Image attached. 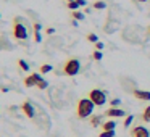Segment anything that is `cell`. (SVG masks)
Returning a JSON list of instances; mask_svg holds the SVG:
<instances>
[{
  "label": "cell",
  "mask_w": 150,
  "mask_h": 137,
  "mask_svg": "<svg viewBox=\"0 0 150 137\" xmlns=\"http://www.w3.org/2000/svg\"><path fill=\"white\" fill-rule=\"evenodd\" d=\"M123 37L124 40L132 44H142L144 39H145V31L139 26H127L126 29L123 31Z\"/></svg>",
  "instance_id": "cell-1"
},
{
  "label": "cell",
  "mask_w": 150,
  "mask_h": 137,
  "mask_svg": "<svg viewBox=\"0 0 150 137\" xmlns=\"http://www.w3.org/2000/svg\"><path fill=\"white\" fill-rule=\"evenodd\" d=\"M94 102L91 100V98H82V100H79L78 103V118H81V119H84V118L91 116L92 111H94Z\"/></svg>",
  "instance_id": "cell-2"
},
{
  "label": "cell",
  "mask_w": 150,
  "mask_h": 137,
  "mask_svg": "<svg viewBox=\"0 0 150 137\" xmlns=\"http://www.w3.org/2000/svg\"><path fill=\"white\" fill-rule=\"evenodd\" d=\"M13 36L18 40H26L29 36L28 28L23 24V18H15V26H13Z\"/></svg>",
  "instance_id": "cell-3"
},
{
  "label": "cell",
  "mask_w": 150,
  "mask_h": 137,
  "mask_svg": "<svg viewBox=\"0 0 150 137\" xmlns=\"http://www.w3.org/2000/svg\"><path fill=\"white\" fill-rule=\"evenodd\" d=\"M79 71H81V63L78 58H69L63 66V73L66 76H76Z\"/></svg>",
  "instance_id": "cell-4"
},
{
  "label": "cell",
  "mask_w": 150,
  "mask_h": 137,
  "mask_svg": "<svg viewBox=\"0 0 150 137\" xmlns=\"http://www.w3.org/2000/svg\"><path fill=\"white\" fill-rule=\"evenodd\" d=\"M89 98L94 102L95 107H102V105H105V102H107V94H105L103 90H100V89H94V90H91V94H89Z\"/></svg>",
  "instance_id": "cell-5"
},
{
  "label": "cell",
  "mask_w": 150,
  "mask_h": 137,
  "mask_svg": "<svg viewBox=\"0 0 150 137\" xmlns=\"http://www.w3.org/2000/svg\"><path fill=\"white\" fill-rule=\"evenodd\" d=\"M21 108H23L24 114H26L28 118H31V119H34V118H36V114H37V113H36V108H34V105L31 103L29 100H28V102H24V103H23V107H21Z\"/></svg>",
  "instance_id": "cell-6"
},
{
  "label": "cell",
  "mask_w": 150,
  "mask_h": 137,
  "mask_svg": "<svg viewBox=\"0 0 150 137\" xmlns=\"http://www.w3.org/2000/svg\"><path fill=\"white\" fill-rule=\"evenodd\" d=\"M131 137H150V132L144 126H136L131 131Z\"/></svg>",
  "instance_id": "cell-7"
},
{
  "label": "cell",
  "mask_w": 150,
  "mask_h": 137,
  "mask_svg": "<svg viewBox=\"0 0 150 137\" xmlns=\"http://www.w3.org/2000/svg\"><path fill=\"white\" fill-rule=\"evenodd\" d=\"M40 74L39 73H33V74L31 76H28L26 79H24V85H26V87H34V85H37V82L40 81Z\"/></svg>",
  "instance_id": "cell-8"
},
{
  "label": "cell",
  "mask_w": 150,
  "mask_h": 137,
  "mask_svg": "<svg viewBox=\"0 0 150 137\" xmlns=\"http://www.w3.org/2000/svg\"><path fill=\"white\" fill-rule=\"evenodd\" d=\"M132 94H134V97L139 98V100H150V92L149 90H139V89H134Z\"/></svg>",
  "instance_id": "cell-9"
},
{
  "label": "cell",
  "mask_w": 150,
  "mask_h": 137,
  "mask_svg": "<svg viewBox=\"0 0 150 137\" xmlns=\"http://www.w3.org/2000/svg\"><path fill=\"white\" fill-rule=\"evenodd\" d=\"M105 114L107 116H111V118H121V116H124V111L121 110V108H110V110H107L105 111Z\"/></svg>",
  "instance_id": "cell-10"
},
{
  "label": "cell",
  "mask_w": 150,
  "mask_h": 137,
  "mask_svg": "<svg viewBox=\"0 0 150 137\" xmlns=\"http://www.w3.org/2000/svg\"><path fill=\"white\" fill-rule=\"evenodd\" d=\"M118 28H120V23H118V21H113V20H110V21L107 23V26L103 28V29H105V32L111 34L113 31H116Z\"/></svg>",
  "instance_id": "cell-11"
},
{
  "label": "cell",
  "mask_w": 150,
  "mask_h": 137,
  "mask_svg": "<svg viewBox=\"0 0 150 137\" xmlns=\"http://www.w3.org/2000/svg\"><path fill=\"white\" fill-rule=\"evenodd\" d=\"M13 45L8 42V39L5 36H0V50H11Z\"/></svg>",
  "instance_id": "cell-12"
},
{
  "label": "cell",
  "mask_w": 150,
  "mask_h": 137,
  "mask_svg": "<svg viewBox=\"0 0 150 137\" xmlns=\"http://www.w3.org/2000/svg\"><path fill=\"white\" fill-rule=\"evenodd\" d=\"M102 127H103V131H115L116 123H115V121H107V123L102 124Z\"/></svg>",
  "instance_id": "cell-13"
},
{
  "label": "cell",
  "mask_w": 150,
  "mask_h": 137,
  "mask_svg": "<svg viewBox=\"0 0 150 137\" xmlns=\"http://www.w3.org/2000/svg\"><path fill=\"white\" fill-rule=\"evenodd\" d=\"M142 121L150 123V107H147L145 110H144V113H142Z\"/></svg>",
  "instance_id": "cell-14"
},
{
  "label": "cell",
  "mask_w": 150,
  "mask_h": 137,
  "mask_svg": "<svg viewBox=\"0 0 150 137\" xmlns=\"http://www.w3.org/2000/svg\"><path fill=\"white\" fill-rule=\"evenodd\" d=\"M100 121H102V118H100V116H92V118H91V126H94V127L102 126Z\"/></svg>",
  "instance_id": "cell-15"
},
{
  "label": "cell",
  "mask_w": 150,
  "mask_h": 137,
  "mask_svg": "<svg viewBox=\"0 0 150 137\" xmlns=\"http://www.w3.org/2000/svg\"><path fill=\"white\" fill-rule=\"evenodd\" d=\"M18 65H20V68L23 69V71H29V65H28L24 60H18Z\"/></svg>",
  "instance_id": "cell-16"
},
{
  "label": "cell",
  "mask_w": 150,
  "mask_h": 137,
  "mask_svg": "<svg viewBox=\"0 0 150 137\" xmlns=\"http://www.w3.org/2000/svg\"><path fill=\"white\" fill-rule=\"evenodd\" d=\"M94 8L95 10H105V8H107V4H105V2H95Z\"/></svg>",
  "instance_id": "cell-17"
},
{
  "label": "cell",
  "mask_w": 150,
  "mask_h": 137,
  "mask_svg": "<svg viewBox=\"0 0 150 137\" xmlns=\"http://www.w3.org/2000/svg\"><path fill=\"white\" fill-rule=\"evenodd\" d=\"M98 137H115V131H103Z\"/></svg>",
  "instance_id": "cell-18"
},
{
  "label": "cell",
  "mask_w": 150,
  "mask_h": 137,
  "mask_svg": "<svg viewBox=\"0 0 150 137\" xmlns=\"http://www.w3.org/2000/svg\"><path fill=\"white\" fill-rule=\"evenodd\" d=\"M87 40H89V42H94V44H97V42H98V37L95 36V34H87Z\"/></svg>",
  "instance_id": "cell-19"
},
{
  "label": "cell",
  "mask_w": 150,
  "mask_h": 137,
  "mask_svg": "<svg viewBox=\"0 0 150 137\" xmlns=\"http://www.w3.org/2000/svg\"><path fill=\"white\" fill-rule=\"evenodd\" d=\"M47 85H49V82H47V81H44V79H40V81L37 82V85H36V87H39V89H47Z\"/></svg>",
  "instance_id": "cell-20"
},
{
  "label": "cell",
  "mask_w": 150,
  "mask_h": 137,
  "mask_svg": "<svg viewBox=\"0 0 150 137\" xmlns=\"http://www.w3.org/2000/svg\"><path fill=\"white\" fill-rule=\"evenodd\" d=\"M52 66H50V65H42V66H40V73H50V71H52Z\"/></svg>",
  "instance_id": "cell-21"
},
{
  "label": "cell",
  "mask_w": 150,
  "mask_h": 137,
  "mask_svg": "<svg viewBox=\"0 0 150 137\" xmlns=\"http://www.w3.org/2000/svg\"><path fill=\"white\" fill-rule=\"evenodd\" d=\"M132 121H134V116H132V114H131V116H127V118H126V121H124V127H129Z\"/></svg>",
  "instance_id": "cell-22"
},
{
  "label": "cell",
  "mask_w": 150,
  "mask_h": 137,
  "mask_svg": "<svg viewBox=\"0 0 150 137\" xmlns=\"http://www.w3.org/2000/svg\"><path fill=\"white\" fill-rule=\"evenodd\" d=\"M78 7H79V4L76 2V0H73V2H69V4H68V8H71V10H76Z\"/></svg>",
  "instance_id": "cell-23"
},
{
  "label": "cell",
  "mask_w": 150,
  "mask_h": 137,
  "mask_svg": "<svg viewBox=\"0 0 150 137\" xmlns=\"http://www.w3.org/2000/svg\"><path fill=\"white\" fill-rule=\"evenodd\" d=\"M102 58H103L102 52H100V50H95V52H94V60H102Z\"/></svg>",
  "instance_id": "cell-24"
},
{
  "label": "cell",
  "mask_w": 150,
  "mask_h": 137,
  "mask_svg": "<svg viewBox=\"0 0 150 137\" xmlns=\"http://www.w3.org/2000/svg\"><path fill=\"white\" fill-rule=\"evenodd\" d=\"M73 16H74L76 21H78V20H84V15L79 13V11H74V13H73Z\"/></svg>",
  "instance_id": "cell-25"
},
{
  "label": "cell",
  "mask_w": 150,
  "mask_h": 137,
  "mask_svg": "<svg viewBox=\"0 0 150 137\" xmlns=\"http://www.w3.org/2000/svg\"><path fill=\"white\" fill-rule=\"evenodd\" d=\"M34 39H36V42H40V40H42V36H40V31H34Z\"/></svg>",
  "instance_id": "cell-26"
},
{
  "label": "cell",
  "mask_w": 150,
  "mask_h": 137,
  "mask_svg": "<svg viewBox=\"0 0 150 137\" xmlns=\"http://www.w3.org/2000/svg\"><path fill=\"white\" fill-rule=\"evenodd\" d=\"M120 103H121V100H120V98H115V100H111V105H113V107H118Z\"/></svg>",
  "instance_id": "cell-27"
},
{
  "label": "cell",
  "mask_w": 150,
  "mask_h": 137,
  "mask_svg": "<svg viewBox=\"0 0 150 137\" xmlns=\"http://www.w3.org/2000/svg\"><path fill=\"white\" fill-rule=\"evenodd\" d=\"M103 44H102V42H97V44H95V49H97V50H102V49H103Z\"/></svg>",
  "instance_id": "cell-28"
},
{
  "label": "cell",
  "mask_w": 150,
  "mask_h": 137,
  "mask_svg": "<svg viewBox=\"0 0 150 137\" xmlns=\"http://www.w3.org/2000/svg\"><path fill=\"white\" fill-rule=\"evenodd\" d=\"M40 29H42V26H40L39 23H36V24H34V31H40Z\"/></svg>",
  "instance_id": "cell-29"
},
{
  "label": "cell",
  "mask_w": 150,
  "mask_h": 137,
  "mask_svg": "<svg viewBox=\"0 0 150 137\" xmlns=\"http://www.w3.org/2000/svg\"><path fill=\"white\" fill-rule=\"evenodd\" d=\"M76 2H78V4H79V7H81V5H82V7H84V5H86V0H76Z\"/></svg>",
  "instance_id": "cell-30"
},
{
  "label": "cell",
  "mask_w": 150,
  "mask_h": 137,
  "mask_svg": "<svg viewBox=\"0 0 150 137\" xmlns=\"http://www.w3.org/2000/svg\"><path fill=\"white\" fill-rule=\"evenodd\" d=\"M55 32V29H52V28H49V29H47V34H53Z\"/></svg>",
  "instance_id": "cell-31"
},
{
  "label": "cell",
  "mask_w": 150,
  "mask_h": 137,
  "mask_svg": "<svg viewBox=\"0 0 150 137\" xmlns=\"http://www.w3.org/2000/svg\"><path fill=\"white\" fill-rule=\"evenodd\" d=\"M137 2H140V4H145V2H149V0H137Z\"/></svg>",
  "instance_id": "cell-32"
},
{
  "label": "cell",
  "mask_w": 150,
  "mask_h": 137,
  "mask_svg": "<svg viewBox=\"0 0 150 137\" xmlns=\"http://www.w3.org/2000/svg\"><path fill=\"white\" fill-rule=\"evenodd\" d=\"M149 36H150V28H149Z\"/></svg>",
  "instance_id": "cell-33"
},
{
  "label": "cell",
  "mask_w": 150,
  "mask_h": 137,
  "mask_svg": "<svg viewBox=\"0 0 150 137\" xmlns=\"http://www.w3.org/2000/svg\"><path fill=\"white\" fill-rule=\"evenodd\" d=\"M69 2H73V0H68V4H69Z\"/></svg>",
  "instance_id": "cell-34"
},
{
  "label": "cell",
  "mask_w": 150,
  "mask_h": 137,
  "mask_svg": "<svg viewBox=\"0 0 150 137\" xmlns=\"http://www.w3.org/2000/svg\"><path fill=\"white\" fill-rule=\"evenodd\" d=\"M0 18H2V15H0Z\"/></svg>",
  "instance_id": "cell-35"
}]
</instances>
